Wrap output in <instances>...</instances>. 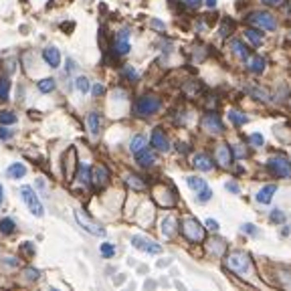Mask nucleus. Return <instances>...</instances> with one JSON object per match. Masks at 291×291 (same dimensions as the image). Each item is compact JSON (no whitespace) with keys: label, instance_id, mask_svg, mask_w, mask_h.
<instances>
[{"label":"nucleus","instance_id":"f704fd0d","mask_svg":"<svg viewBox=\"0 0 291 291\" xmlns=\"http://www.w3.org/2000/svg\"><path fill=\"white\" fill-rule=\"evenodd\" d=\"M75 89H77L79 93H87V91L91 89L89 79H87V77H77V79H75Z\"/></svg>","mask_w":291,"mask_h":291},{"label":"nucleus","instance_id":"5fc2aeb1","mask_svg":"<svg viewBox=\"0 0 291 291\" xmlns=\"http://www.w3.org/2000/svg\"><path fill=\"white\" fill-rule=\"evenodd\" d=\"M227 188L231 192H235V194H238V184H235V182H227Z\"/></svg>","mask_w":291,"mask_h":291},{"label":"nucleus","instance_id":"dca6fc26","mask_svg":"<svg viewBox=\"0 0 291 291\" xmlns=\"http://www.w3.org/2000/svg\"><path fill=\"white\" fill-rule=\"evenodd\" d=\"M216 162H218L222 168L231 166V162H233V152H231V146H229V144H220V146L216 148Z\"/></svg>","mask_w":291,"mask_h":291},{"label":"nucleus","instance_id":"7ed1b4c3","mask_svg":"<svg viewBox=\"0 0 291 291\" xmlns=\"http://www.w3.org/2000/svg\"><path fill=\"white\" fill-rule=\"evenodd\" d=\"M21 196H23V200H25V204L28 207V211L35 214V216H43L45 214V209H43V202L39 200V196H37V192L32 190L30 186H23L21 188Z\"/></svg>","mask_w":291,"mask_h":291},{"label":"nucleus","instance_id":"864d4df0","mask_svg":"<svg viewBox=\"0 0 291 291\" xmlns=\"http://www.w3.org/2000/svg\"><path fill=\"white\" fill-rule=\"evenodd\" d=\"M4 263H6L8 267H19V261H16L14 257H6V259H4Z\"/></svg>","mask_w":291,"mask_h":291},{"label":"nucleus","instance_id":"bb28decb","mask_svg":"<svg viewBox=\"0 0 291 291\" xmlns=\"http://www.w3.org/2000/svg\"><path fill=\"white\" fill-rule=\"evenodd\" d=\"M77 178H79V182L81 184H85V186H87V184H91V168L89 166H79V172H77Z\"/></svg>","mask_w":291,"mask_h":291},{"label":"nucleus","instance_id":"4c0bfd02","mask_svg":"<svg viewBox=\"0 0 291 291\" xmlns=\"http://www.w3.org/2000/svg\"><path fill=\"white\" fill-rule=\"evenodd\" d=\"M198 89H200V87L196 85V81H194V79H192V81L188 79V81L184 83V93H186V95H196V93H198Z\"/></svg>","mask_w":291,"mask_h":291},{"label":"nucleus","instance_id":"c03bdc74","mask_svg":"<svg viewBox=\"0 0 291 291\" xmlns=\"http://www.w3.org/2000/svg\"><path fill=\"white\" fill-rule=\"evenodd\" d=\"M241 231H243V233H247V235H251V237L261 235V233H259V229H257L255 225H251V222H245V225L241 227Z\"/></svg>","mask_w":291,"mask_h":291},{"label":"nucleus","instance_id":"a19ab883","mask_svg":"<svg viewBox=\"0 0 291 291\" xmlns=\"http://www.w3.org/2000/svg\"><path fill=\"white\" fill-rule=\"evenodd\" d=\"M211 198H212V190H211L209 186H204L202 190H198V202H207Z\"/></svg>","mask_w":291,"mask_h":291},{"label":"nucleus","instance_id":"37998d69","mask_svg":"<svg viewBox=\"0 0 291 291\" xmlns=\"http://www.w3.org/2000/svg\"><path fill=\"white\" fill-rule=\"evenodd\" d=\"M25 277H26L28 281H37V279L41 277V273H39V269H32V267H28V269L25 271Z\"/></svg>","mask_w":291,"mask_h":291},{"label":"nucleus","instance_id":"20e7f679","mask_svg":"<svg viewBox=\"0 0 291 291\" xmlns=\"http://www.w3.org/2000/svg\"><path fill=\"white\" fill-rule=\"evenodd\" d=\"M269 170L279 178H291V160L285 156H271L267 162Z\"/></svg>","mask_w":291,"mask_h":291},{"label":"nucleus","instance_id":"6ab92c4d","mask_svg":"<svg viewBox=\"0 0 291 291\" xmlns=\"http://www.w3.org/2000/svg\"><path fill=\"white\" fill-rule=\"evenodd\" d=\"M247 69H249L251 73H255V75L263 73V71H265V59L259 57V55L249 57V59H247Z\"/></svg>","mask_w":291,"mask_h":291},{"label":"nucleus","instance_id":"0eeeda50","mask_svg":"<svg viewBox=\"0 0 291 291\" xmlns=\"http://www.w3.org/2000/svg\"><path fill=\"white\" fill-rule=\"evenodd\" d=\"M132 245H133L135 249L144 251V253H150V255H158V253H162V245H158L156 241H152V238L142 237V235L132 237Z\"/></svg>","mask_w":291,"mask_h":291},{"label":"nucleus","instance_id":"72a5a7b5","mask_svg":"<svg viewBox=\"0 0 291 291\" xmlns=\"http://www.w3.org/2000/svg\"><path fill=\"white\" fill-rule=\"evenodd\" d=\"M247 91H249L253 97L261 99V101H271V95H269L265 89H261V87H247Z\"/></svg>","mask_w":291,"mask_h":291},{"label":"nucleus","instance_id":"7c9ffc66","mask_svg":"<svg viewBox=\"0 0 291 291\" xmlns=\"http://www.w3.org/2000/svg\"><path fill=\"white\" fill-rule=\"evenodd\" d=\"M186 182H188V186H190L192 190H196V192L202 190V188L207 186V180H204V178H198V176H188Z\"/></svg>","mask_w":291,"mask_h":291},{"label":"nucleus","instance_id":"f8f14e48","mask_svg":"<svg viewBox=\"0 0 291 291\" xmlns=\"http://www.w3.org/2000/svg\"><path fill=\"white\" fill-rule=\"evenodd\" d=\"M109 180V172H107V168L106 166H95L91 170V184L95 188H104Z\"/></svg>","mask_w":291,"mask_h":291},{"label":"nucleus","instance_id":"5701e85b","mask_svg":"<svg viewBox=\"0 0 291 291\" xmlns=\"http://www.w3.org/2000/svg\"><path fill=\"white\" fill-rule=\"evenodd\" d=\"M231 47H233V53H235L238 59H249V49H247V45H245L243 41L235 39V41L231 43Z\"/></svg>","mask_w":291,"mask_h":291},{"label":"nucleus","instance_id":"f3484780","mask_svg":"<svg viewBox=\"0 0 291 291\" xmlns=\"http://www.w3.org/2000/svg\"><path fill=\"white\" fill-rule=\"evenodd\" d=\"M135 160H138V166H142V168H150V166H154V162H156V154L150 152L148 148H144L142 152L135 154Z\"/></svg>","mask_w":291,"mask_h":291},{"label":"nucleus","instance_id":"c85d7f7f","mask_svg":"<svg viewBox=\"0 0 291 291\" xmlns=\"http://www.w3.org/2000/svg\"><path fill=\"white\" fill-rule=\"evenodd\" d=\"M55 87H57V83H55L53 77H47V79H41V81H39V91H41V93H51Z\"/></svg>","mask_w":291,"mask_h":291},{"label":"nucleus","instance_id":"aec40b11","mask_svg":"<svg viewBox=\"0 0 291 291\" xmlns=\"http://www.w3.org/2000/svg\"><path fill=\"white\" fill-rule=\"evenodd\" d=\"M144 148H148V146H146V135H144V133L133 135L132 142H130V152H132V154H138V152H142Z\"/></svg>","mask_w":291,"mask_h":291},{"label":"nucleus","instance_id":"a18cd8bd","mask_svg":"<svg viewBox=\"0 0 291 291\" xmlns=\"http://www.w3.org/2000/svg\"><path fill=\"white\" fill-rule=\"evenodd\" d=\"M249 142H251V144H253L255 148H261V146L265 144V140H263V135H261V133H251Z\"/></svg>","mask_w":291,"mask_h":291},{"label":"nucleus","instance_id":"423d86ee","mask_svg":"<svg viewBox=\"0 0 291 291\" xmlns=\"http://www.w3.org/2000/svg\"><path fill=\"white\" fill-rule=\"evenodd\" d=\"M247 21L251 25H255V26H259V28H265V30H275L277 28L275 16L269 14V12H253Z\"/></svg>","mask_w":291,"mask_h":291},{"label":"nucleus","instance_id":"a211bd4d","mask_svg":"<svg viewBox=\"0 0 291 291\" xmlns=\"http://www.w3.org/2000/svg\"><path fill=\"white\" fill-rule=\"evenodd\" d=\"M275 192H277V186L275 184H267V186L261 188L259 192H257V200H259L261 204H269L273 200V196H275Z\"/></svg>","mask_w":291,"mask_h":291},{"label":"nucleus","instance_id":"a878e982","mask_svg":"<svg viewBox=\"0 0 291 291\" xmlns=\"http://www.w3.org/2000/svg\"><path fill=\"white\" fill-rule=\"evenodd\" d=\"M233 28H235V23L225 16V19H222V23H220V28H218V37H220V39H227L231 32H233Z\"/></svg>","mask_w":291,"mask_h":291},{"label":"nucleus","instance_id":"e433bc0d","mask_svg":"<svg viewBox=\"0 0 291 291\" xmlns=\"http://www.w3.org/2000/svg\"><path fill=\"white\" fill-rule=\"evenodd\" d=\"M16 124V115L12 111H2L0 113V126H12Z\"/></svg>","mask_w":291,"mask_h":291},{"label":"nucleus","instance_id":"6e6552de","mask_svg":"<svg viewBox=\"0 0 291 291\" xmlns=\"http://www.w3.org/2000/svg\"><path fill=\"white\" fill-rule=\"evenodd\" d=\"M227 265L235 273H245L249 269V265H251L249 255H245V253H233V255L227 257Z\"/></svg>","mask_w":291,"mask_h":291},{"label":"nucleus","instance_id":"f03ea898","mask_svg":"<svg viewBox=\"0 0 291 291\" xmlns=\"http://www.w3.org/2000/svg\"><path fill=\"white\" fill-rule=\"evenodd\" d=\"M182 233L186 237V241H190V243H202L204 241V227H200V222L196 218H184L182 220Z\"/></svg>","mask_w":291,"mask_h":291},{"label":"nucleus","instance_id":"3c124183","mask_svg":"<svg viewBox=\"0 0 291 291\" xmlns=\"http://www.w3.org/2000/svg\"><path fill=\"white\" fill-rule=\"evenodd\" d=\"M233 152H235V156H238V158H245V156H247V152H245L241 146H235Z\"/></svg>","mask_w":291,"mask_h":291},{"label":"nucleus","instance_id":"603ef678","mask_svg":"<svg viewBox=\"0 0 291 291\" xmlns=\"http://www.w3.org/2000/svg\"><path fill=\"white\" fill-rule=\"evenodd\" d=\"M261 2H263L265 6H279L283 0H261Z\"/></svg>","mask_w":291,"mask_h":291},{"label":"nucleus","instance_id":"8fccbe9b","mask_svg":"<svg viewBox=\"0 0 291 291\" xmlns=\"http://www.w3.org/2000/svg\"><path fill=\"white\" fill-rule=\"evenodd\" d=\"M207 229L209 231H218V222L214 218H207Z\"/></svg>","mask_w":291,"mask_h":291},{"label":"nucleus","instance_id":"2f4dec72","mask_svg":"<svg viewBox=\"0 0 291 291\" xmlns=\"http://www.w3.org/2000/svg\"><path fill=\"white\" fill-rule=\"evenodd\" d=\"M10 93V81L8 77H0V101H6Z\"/></svg>","mask_w":291,"mask_h":291},{"label":"nucleus","instance_id":"de8ad7c7","mask_svg":"<svg viewBox=\"0 0 291 291\" xmlns=\"http://www.w3.org/2000/svg\"><path fill=\"white\" fill-rule=\"evenodd\" d=\"M10 138H12V132L0 126V140H2V142H6V140H10Z\"/></svg>","mask_w":291,"mask_h":291},{"label":"nucleus","instance_id":"49530a36","mask_svg":"<svg viewBox=\"0 0 291 291\" xmlns=\"http://www.w3.org/2000/svg\"><path fill=\"white\" fill-rule=\"evenodd\" d=\"M180 2L186 6V8H198L202 4V0H180Z\"/></svg>","mask_w":291,"mask_h":291},{"label":"nucleus","instance_id":"393cba45","mask_svg":"<svg viewBox=\"0 0 291 291\" xmlns=\"http://www.w3.org/2000/svg\"><path fill=\"white\" fill-rule=\"evenodd\" d=\"M225 241H220V238H212V241H209V253L214 255V257H222V253H225Z\"/></svg>","mask_w":291,"mask_h":291},{"label":"nucleus","instance_id":"6e6d98bb","mask_svg":"<svg viewBox=\"0 0 291 291\" xmlns=\"http://www.w3.org/2000/svg\"><path fill=\"white\" fill-rule=\"evenodd\" d=\"M152 26H154V28L164 30V23H162V21H152Z\"/></svg>","mask_w":291,"mask_h":291},{"label":"nucleus","instance_id":"79ce46f5","mask_svg":"<svg viewBox=\"0 0 291 291\" xmlns=\"http://www.w3.org/2000/svg\"><path fill=\"white\" fill-rule=\"evenodd\" d=\"M101 255H104L106 259H109V257L115 255V247L111 243H104V245H101Z\"/></svg>","mask_w":291,"mask_h":291},{"label":"nucleus","instance_id":"ddd939ff","mask_svg":"<svg viewBox=\"0 0 291 291\" xmlns=\"http://www.w3.org/2000/svg\"><path fill=\"white\" fill-rule=\"evenodd\" d=\"M192 166H194L196 170H200V172H211V170L214 168V164H212L211 156H209V154H204V152L194 154V158H192Z\"/></svg>","mask_w":291,"mask_h":291},{"label":"nucleus","instance_id":"c9c22d12","mask_svg":"<svg viewBox=\"0 0 291 291\" xmlns=\"http://www.w3.org/2000/svg\"><path fill=\"white\" fill-rule=\"evenodd\" d=\"M14 220L12 218H2L0 220V233H4V235H12L14 233Z\"/></svg>","mask_w":291,"mask_h":291},{"label":"nucleus","instance_id":"09e8293b","mask_svg":"<svg viewBox=\"0 0 291 291\" xmlns=\"http://www.w3.org/2000/svg\"><path fill=\"white\" fill-rule=\"evenodd\" d=\"M91 91H93V95H95V97H99V95H104V93H106V87H104V85H99V83H97V85H93V89H91Z\"/></svg>","mask_w":291,"mask_h":291},{"label":"nucleus","instance_id":"c756f323","mask_svg":"<svg viewBox=\"0 0 291 291\" xmlns=\"http://www.w3.org/2000/svg\"><path fill=\"white\" fill-rule=\"evenodd\" d=\"M229 119L235 124V126H245L247 122H249V117L245 115V113H241V111H235V109H231L229 111Z\"/></svg>","mask_w":291,"mask_h":291},{"label":"nucleus","instance_id":"ea45409f","mask_svg":"<svg viewBox=\"0 0 291 291\" xmlns=\"http://www.w3.org/2000/svg\"><path fill=\"white\" fill-rule=\"evenodd\" d=\"M124 75H126V77H128L130 81H138V79H140L138 71H135L132 65H126V67H124Z\"/></svg>","mask_w":291,"mask_h":291},{"label":"nucleus","instance_id":"bf43d9fd","mask_svg":"<svg viewBox=\"0 0 291 291\" xmlns=\"http://www.w3.org/2000/svg\"><path fill=\"white\" fill-rule=\"evenodd\" d=\"M207 6L209 8H214L216 6V0H207Z\"/></svg>","mask_w":291,"mask_h":291},{"label":"nucleus","instance_id":"1a4fd4ad","mask_svg":"<svg viewBox=\"0 0 291 291\" xmlns=\"http://www.w3.org/2000/svg\"><path fill=\"white\" fill-rule=\"evenodd\" d=\"M75 170H77V152L75 148H69L65 154V160H63V174L67 180H73L75 176Z\"/></svg>","mask_w":291,"mask_h":291},{"label":"nucleus","instance_id":"473e14b6","mask_svg":"<svg viewBox=\"0 0 291 291\" xmlns=\"http://www.w3.org/2000/svg\"><path fill=\"white\" fill-rule=\"evenodd\" d=\"M245 37H247L255 47H261V45H263V37H261L257 30H253V28H247V30H245Z\"/></svg>","mask_w":291,"mask_h":291},{"label":"nucleus","instance_id":"412c9836","mask_svg":"<svg viewBox=\"0 0 291 291\" xmlns=\"http://www.w3.org/2000/svg\"><path fill=\"white\" fill-rule=\"evenodd\" d=\"M87 126H89V132H91L93 135L99 133V130H101V115H99L97 111H91V113L87 115Z\"/></svg>","mask_w":291,"mask_h":291},{"label":"nucleus","instance_id":"f257e3e1","mask_svg":"<svg viewBox=\"0 0 291 291\" xmlns=\"http://www.w3.org/2000/svg\"><path fill=\"white\" fill-rule=\"evenodd\" d=\"M162 107V101L158 95H142L138 97V101H135V106H133V111L135 115H140V117H150L154 113H158V109Z\"/></svg>","mask_w":291,"mask_h":291},{"label":"nucleus","instance_id":"cd10ccee","mask_svg":"<svg viewBox=\"0 0 291 291\" xmlns=\"http://www.w3.org/2000/svg\"><path fill=\"white\" fill-rule=\"evenodd\" d=\"M126 182H128V186L133 188V190H144V188H146V182L140 176H135V174H128L126 176Z\"/></svg>","mask_w":291,"mask_h":291},{"label":"nucleus","instance_id":"4be33fe9","mask_svg":"<svg viewBox=\"0 0 291 291\" xmlns=\"http://www.w3.org/2000/svg\"><path fill=\"white\" fill-rule=\"evenodd\" d=\"M6 174L10 176V178H23L25 174H26V166L25 164H21V162H14V164H10L8 166V170H6Z\"/></svg>","mask_w":291,"mask_h":291},{"label":"nucleus","instance_id":"39448f33","mask_svg":"<svg viewBox=\"0 0 291 291\" xmlns=\"http://www.w3.org/2000/svg\"><path fill=\"white\" fill-rule=\"evenodd\" d=\"M75 220H77L79 225H81L85 231H87L89 235H93V237H106V229H104V227H99L97 222L91 220L83 211H75Z\"/></svg>","mask_w":291,"mask_h":291},{"label":"nucleus","instance_id":"2eb2a0df","mask_svg":"<svg viewBox=\"0 0 291 291\" xmlns=\"http://www.w3.org/2000/svg\"><path fill=\"white\" fill-rule=\"evenodd\" d=\"M43 59H45V63L49 65V67H53V69H57V67L61 65V53H59V49L57 47H47V49H43Z\"/></svg>","mask_w":291,"mask_h":291},{"label":"nucleus","instance_id":"4468645a","mask_svg":"<svg viewBox=\"0 0 291 291\" xmlns=\"http://www.w3.org/2000/svg\"><path fill=\"white\" fill-rule=\"evenodd\" d=\"M152 146L156 148L158 152H168L170 150V142H168V138H166V133L160 130V128H156L152 132Z\"/></svg>","mask_w":291,"mask_h":291},{"label":"nucleus","instance_id":"13d9d810","mask_svg":"<svg viewBox=\"0 0 291 291\" xmlns=\"http://www.w3.org/2000/svg\"><path fill=\"white\" fill-rule=\"evenodd\" d=\"M4 202V188H2V184H0V204Z\"/></svg>","mask_w":291,"mask_h":291},{"label":"nucleus","instance_id":"9b49d317","mask_svg":"<svg viewBox=\"0 0 291 291\" xmlns=\"http://www.w3.org/2000/svg\"><path fill=\"white\" fill-rule=\"evenodd\" d=\"M130 30L128 28H124V30H119L117 32V37H115V41H113V51H115V55H119V57H124V55H128L130 53Z\"/></svg>","mask_w":291,"mask_h":291},{"label":"nucleus","instance_id":"58836bf2","mask_svg":"<svg viewBox=\"0 0 291 291\" xmlns=\"http://www.w3.org/2000/svg\"><path fill=\"white\" fill-rule=\"evenodd\" d=\"M269 220H271V222H275V225H279V222H283V220H285V214H283V211H281V209L271 211V214H269Z\"/></svg>","mask_w":291,"mask_h":291},{"label":"nucleus","instance_id":"9d476101","mask_svg":"<svg viewBox=\"0 0 291 291\" xmlns=\"http://www.w3.org/2000/svg\"><path fill=\"white\" fill-rule=\"evenodd\" d=\"M202 130H207V132H211V133H222L225 132V126H222V119L216 115V113H207L202 117Z\"/></svg>","mask_w":291,"mask_h":291},{"label":"nucleus","instance_id":"4d7b16f0","mask_svg":"<svg viewBox=\"0 0 291 291\" xmlns=\"http://www.w3.org/2000/svg\"><path fill=\"white\" fill-rule=\"evenodd\" d=\"M23 251H26L28 255H32V253H35V249H32V247L28 245V243H25V245H23Z\"/></svg>","mask_w":291,"mask_h":291},{"label":"nucleus","instance_id":"b1692460","mask_svg":"<svg viewBox=\"0 0 291 291\" xmlns=\"http://www.w3.org/2000/svg\"><path fill=\"white\" fill-rule=\"evenodd\" d=\"M176 233V218L174 216H166L162 220V235L164 237H172Z\"/></svg>","mask_w":291,"mask_h":291}]
</instances>
